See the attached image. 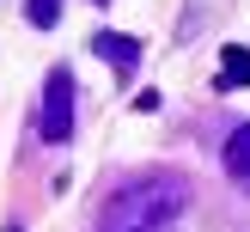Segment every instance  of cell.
<instances>
[{
  "mask_svg": "<svg viewBox=\"0 0 250 232\" xmlns=\"http://www.w3.org/2000/svg\"><path fill=\"white\" fill-rule=\"evenodd\" d=\"M37 134H43L49 147L73 141V73H67V67H55V73L43 80V110H37Z\"/></svg>",
  "mask_w": 250,
  "mask_h": 232,
  "instance_id": "obj_2",
  "label": "cell"
},
{
  "mask_svg": "<svg viewBox=\"0 0 250 232\" xmlns=\"http://www.w3.org/2000/svg\"><path fill=\"white\" fill-rule=\"evenodd\" d=\"M92 49H98V55H104L116 73H134V67H141V43H134L128 31H98V37H92Z\"/></svg>",
  "mask_w": 250,
  "mask_h": 232,
  "instance_id": "obj_3",
  "label": "cell"
},
{
  "mask_svg": "<svg viewBox=\"0 0 250 232\" xmlns=\"http://www.w3.org/2000/svg\"><path fill=\"white\" fill-rule=\"evenodd\" d=\"M183 208H189V177L183 171H141L104 202L98 232H177Z\"/></svg>",
  "mask_w": 250,
  "mask_h": 232,
  "instance_id": "obj_1",
  "label": "cell"
},
{
  "mask_svg": "<svg viewBox=\"0 0 250 232\" xmlns=\"http://www.w3.org/2000/svg\"><path fill=\"white\" fill-rule=\"evenodd\" d=\"M24 19H31L37 31H55V19H61V0H24Z\"/></svg>",
  "mask_w": 250,
  "mask_h": 232,
  "instance_id": "obj_6",
  "label": "cell"
},
{
  "mask_svg": "<svg viewBox=\"0 0 250 232\" xmlns=\"http://www.w3.org/2000/svg\"><path fill=\"white\" fill-rule=\"evenodd\" d=\"M92 6H104V0H92Z\"/></svg>",
  "mask_w": 250,
  "mask_h": 232,
  "instance_id": "obj_7",
  "label": "cell"
},
{
  "mask_svg": "<svg viewBox=\"0 0 250 232\" xmlns=\"http://www.w3.org/2000/svg\"><path fill=\"white\" fill-rule=\"evenodd\" d=\"M232 85H250V49L226 43V55H220V92H232Z\"/></svg>",
  "mask_w": 250,
  "mask_h": 232,
  "instance_id": "obj_5",
  "label": "cell"
},
{
  "mask_svg": "<svg viewBox=\"0 0 250 232\" xmlns=\"http://www.w3.org/2000/svg\"><path fill=\"white\" fill-rule=\"evenodd\" d=\"M226 177L250 195V122H238V128H232V141H226Z\"/></svg>",
  "mask_w": 250,
  "mask_h": 232,
  "instance_id": "obj_4",
  "label": "cell"
}]
</instances>
